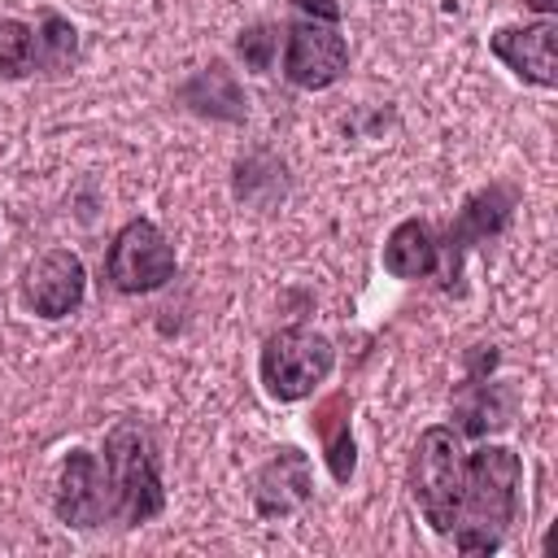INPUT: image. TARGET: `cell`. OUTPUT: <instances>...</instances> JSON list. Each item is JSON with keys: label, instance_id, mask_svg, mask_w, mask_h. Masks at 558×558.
I'll use <instances>...</instances> for the list:
<instances>
[{"label": "cell", "instance_id": "6da1fadb", "mask_svg": "<svg viewBox=\"0 0 558 558\" xmlns=\"http://www.w3.org/2000/svg\"><path fill=\"white\" fill-rule=\"evenodd\" d=\"M523 458L510 445H480L462 462V497L453 514V549L458 554H497L519 519Z\"/></svg>", "mask_w": 558, "mask_h": 558}, {"label": "cell", "instance_id": "7a4b0ae2", "mask_svg": "<svg viewBox=\"0 0 558 558\" xmlns=\"http://www.w3.org/2000/svg\"><path fill=\"white\" fill-rule=\"evenodd\" d=\"M100 462L113 488V527H140L166 510L161 458L144 418H118L105 432Z\"/></svg>", "mask_w": 558, "mask_h": 558}, {"label": "cell", "instance_id": "3957f363", "mask_svg": "<svg viewBox=\"0 0 558 558\" xmlns=\"http://www.w3.org/2000/svg\"><path fill=\"white\" fill-rule=\"evenodd\" d=\"M331 366H336V344L305 323L270 331L257 353V379H262L266 397L279 405L314 397L318 384L331 375Z\"/></svg>", "mask_w": 558, "mask_h": 558}, {"label": "cell", "instance_id": "277c9868", "mask_svg": "<svg viewBox=\"0 0 558 558\" xmlns=\"http://www.w3.org/2000/svg\"><path fill=\"white\" fill-rule=\"evenodd\" d=\"M462 432L453 423H432L423 427L414 458H410V493L414 506L423 510L427 527L449 536L453 514H458V497H462Z\"/></svg>", "mask_w": 558, "mask_h": 558}, {"label": "cell", "instance_id": "5b68a950", "mask_svg": "<svg viewBox=\"0 0 558 558\" xmlns=\"http://www.w3.org/2000/svg\"><path fill=\"white\" fill-rule=\"evenodd\" d=\"M514 209H519V187H514V183H501V179H493V183L475 187V192L462 201V209L453 214V222L436 235V244H440L436 279H440V288H445V292H462V283H458V279H462L466 253H471L475 244H484V240L501 235V231L510 227Z\"/></svg>", "mask_w": 558, "mask_h": 558}, {"label": "cell", "instance_id": "8992f818", "mask_svg": "<svg viewBox=\"0 0 558 558\" xmlns=\"http://www.w3.org/2000/svg\"><path fill=\"white\" fill-rule=\"evenodd\" d=\"M179 257L174 244L166 240V231L153 218H131L113 231L109 248H105V279L113 292L122 296H144L157 292L174 279Z\"/></svg>", "mask_w": 558, "mask_h": 558}, {"label": "cell", "instance_id": "52a82bcc", "mask_svg": "<svg viewBox=\"0 0 558 558\" xmlns=\"http://www.w3.org/2000/svg\"><path fill=\"white\" fill-rule=\"evenodd\" d=\"M52 510L74 532H92V527H109L113 523V488H109L100 453L74 445L61 458L57 488H52Z\"/></svg>", "mask_w": 558, "mask_h": 558}, {"label": "cell", "instance_id": "ba28073f", "mask_svg": "<svg viewBox=\"0 0 558 558\" xmlns=\"http://www.w3.org/2000/svg\"><path fill=\"white\" fill-rule=\"evenodd\" d=\"M349 74V39L331 22L296 17L283 31V78L301 92H327Z\"/></svg>", "mask_w": 558, "mask_h": 558}, {"label": "cell", "instance_id": "9c48e42d", "mask_svg": "<svg viewBox=\"0 0 558 558\" xmlns=\"http://www.w3.org/2000/svg\"><path fill=\"white\" fill-rule=\"evenodd\" d=\"M87 296V266L70 248L39 253L22 275V301L39 318H70Z\"/></svg>", "mask_w": 558, "mask_h": 558}, {"label": "cell", "instance_id": "30bf717a", "mask_svg": "<svg viewBox=\"0 0 558 558\" xmlns=\"http://www.w3.org/2000/svg\"><path fill=\"white\" fill-rule=\"evenodd\" d=\"M248 497H253V510L262 519H288V514L305 510L310 497H314V462H310V453L296 449V445L275 449L253 471Z\"/></svg>", "mask_w": 558, "mask_h": 558}, {"label": "cell", "instance_id": "8fae6325", "mask_svg": "<svg viewBox=\"0 0 558 558\" xmlns=\"http://www.w3.org/2000/svg\"><path fill=\"white\" fill-rule=\"evenodd\" d=\"M554 39H558V22L554 17H536V22H519V26H497L488 35V52L514 78H523L532 87H554L558 83Z\"/></svg>", "mask_w": 558, "mask_h": 558}, {"label": "cell", "instance_id": "7c38bea8", "mask_svg": "<svg viewBox=\"0 0 558 558\" xmlns=\"http://www.w3.org/2000/svg\"><path fill=\"white\" fill-rule=\"evenodd\" d=\"M471 375L458 392V405H453V418H458V432L462 436H488V432H501L510 427L514 418V392L506 384H488L484 371H493L497 353L493 349H475L471 357Z\"/></svg>", "mask_w": 558, "mask_h": 558}, {"label": "cell", "instance_id": "4fadbf2b", "mask_svg": "<svg viewBox=\"0 0 558 558\" xmlns=\"http://www.w3.org/2000/svg\"><path fill=\"white\" fill-rule=\"evenodd\" d=\"M174 100L201 118H214V122H244L248 118V96H244L235 70H227V61H209L192 78H183L174 87Z\"/></svg>", "mask_w": 558, "mask_h": 558}, {"label": "cell", "instance_id": "5bb4252c", "mask_svg": "<svg viewBox=\"0 0 558 558\" xmlns=\"http://www.w3.org/2000/svg\"><path fill=\"white\" fill-rule=\"evenodd\" d=\"M349 414H353V401H349L344 388L327 392L314 405V414H310V427H314V436L323 445V462H327V471H331L336 484H349L353 471H357V445H353Z\"/></svg>", "mask_w": 558, "mask_h": 558}, {"label": "cell", "instance_id": "9a60e30c", "mask_svg": "<svg viewBox=\"0 0 558 558\" xmlns=\"http://www.w3.org/2000/svg\"><path fill=\"white\" fill-rule=\"evenodd\" d=\"M440 266V244H436V227L427 218H401L388 240H384V270L392 279H432Z\"/></svg>", "mask_w": 558, "mask_h": 558}, {"label": "cell", "instance_id": "2e32d148", "mask_svg": "<svg viewBox=\"0 0 558 558\" xmlns=\"http://www.w3.org/2000/svg\"><path fill=\"white\" fill-rule=\"evenodd\" d=\"M78 61V31L61 13H44L35 26V70L39 74H65Z\"/></svg>", "mask_w": 558, "mask_h": 558}, {"label": "cell", "instance_id": "e0dca14e", "mask_svg": "<svg viewBox=\"0 0 558 558\" xmlns=\"http://www.w3.org/2000/svg\"><path fill=\"white\" fill-rule=\"evenodd\" d=\"M26 74H35V26L4 17L0 22V78L17 83Z\"/></svg>", "mask_w": 558, "mask_h": 558}, {"label": "cell", "instance_id": "ac0fdd59", "mask_svg": "<svg viewBox=\"0 0 558 558\" xmlns=\"http://www.w3.org/2000/svg\"><path fill=\"white\" fill-rule=\"evenodd\" d=\"M235 52L244 61V70L253 74H270L275 70V57H279V26L270 22H253L235 35Z\"/></svg>", "mask_w": 558, "mask_h": 558}, {"label": "cell", "instance_id": "d6986e66", "mask_svg": "<svg viewBox=\"0 0 558 558\" xmlns=\"http://www.w3.org/2000/svg\"><path fill=\"white\" fill-rule=\"evenodd\" d=\"M292 9L314 17V22H331V26H340V17H344L340 0H292Z\"/></svg>", "mask_w": 558, "mask_h": 558}, {"label": "cell", "instance_id": "ffe728a7", "mask_svg": "<svg viewBox=\"0 0 558 558\" xmlns=\"http://www.w3.org/2000/svg\"><path fill=\"white\" fill-rule=\"evenodd\" d=\"M532 13H541V17H554L558 13V0H523Z\"/></svg>", "mask_w": 558, "mask_h": 558}]
</instances>
